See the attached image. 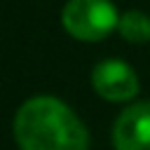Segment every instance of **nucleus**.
<instances>
[{
	"mask_svg": "<svg viewBox=\"0 0 150 150\" xmlns=\"http://www.w3.org/2000/svg\"><path fill=\"white\" fill-rule=\"evenodd\" d=\"M14 136L21 150H87L84 124L52 96H35L19 108Z\"/></svg>",
	"mask_w": 150,
	"mask_h": 150,
	"instance_id": "f257e3e1",
	"label": "nucleus"
},
{
	"mask_svg": "<svg viewBox=\"0 0 150 150\" xmlns=\"http://www.w3.org/2000/svg\"><path fill=\"white\" fill-rule=\"evenodd\" d=\"M63 26L73 38L96 42L120 26V16L110 0H68L63 7Z\"/></svg>",
	"mask_w": 150,
	"mask_h": 150,
	"instance_id": "f03ea898",
	"label": "nucleus"
},
{
	"mask_svg": "<svg viewBox=\"0 0 150 150\" xmlns=\"http://www.w3.org/2000/svg\"><path fill=\"white\" fill-rule=\"evenodd\" d=\"M91 84L108 101H129L138 91V80H136L134 68L117 59H108L94 66Z\"/></svg>",
	"mask_w": 150,
	"mask_h": 150,
	"instance_id": "7ed1b4c3",
	"label": "nucleus"
},
{
	"mask_svg": "<svg viewBox=\"0 0 150 150\" xmlns=\"http://www.w3.org/2000/svg\"><path fill=\"white\" fill-rule=\"evenodd\" d=\"M112 141L117 150H150V103H134L122 110Z\"/></svg>",
	"mask_w": 150,
	"mask_h": 150,
	"instance_id": "20e7f679",
	"label": "nucleus"
},
{
	"mask_svg": "<svg viewBox=\"0 0 150 150\" xmlns=\"http://www.w3.org/2000/svg\"><path fill=\"white\" fill-rule=\"evenodd\" d=\"M117 30L129 42H148L150 40V16H145L143 12L131 9L124 16H120Z\"/></svg>",
	"mask_w": 150,
	"mask_h": 150,
	"instance_id": "39448f33",
	"label": "nucleus"
}]
</instances>
